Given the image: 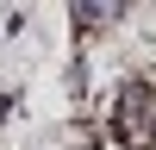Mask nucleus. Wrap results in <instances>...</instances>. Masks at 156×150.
<instances>
[{
	"label": "nucleus",
	"instance_id": "1",
	"mask_svg": "<svg viewBox=\"0 0 156 150\" xmlns=\"http://www.w3.org/2000/svg\"><path fill=\"white\" fill-rule=\"evenodd\" d=\"M112 131L125 150H156V75L125 81L119 106H112Z\"/></svg>",
	"mask_w": 156,
	"mask_h": 150
}]
</instances>
